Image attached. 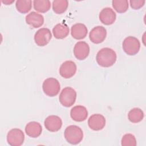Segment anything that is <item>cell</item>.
<instances>
[{"label": "cell", "mask_w": 146, "mask_h": 146, "mask_svg": "<svg viewBox=\"0 0 146 146\" xmlns=\"http://www.w3.org/2000/svg\"><path fill=\"white\" fill-rule=\"evenodd\" d=\"M26 22L33 28H38L43 25L44 17L40 14L32 11L26 15Z\"/></svg>", "instance_id": "cell-15"}, {"label": "cell", "mask_w": 146, "mask_h": 146, "mask_svg": "<svg viewBox=\"0 0 146 146\" xmlns=\"http://www.w3.org/2000/svg\"><path fill=\"white\" fill-rule=\"evenodd\" d=\"M145 1L144 0H131L129 1L131 7L135 9V10H138L142 7Z\"/></svg>", "instance_id": "cell-25"}, {"label": "cell", "mask_w": 146, "mask_h": 146, "mask_svg": "<svg viewBox=\"0 0 146 146\" xmlns=\"http://www.w3.org/2000/svg\"><path fill=\"white\" fill-rule=\"evenodd\" d=\"M90 47L86 42L80 41L77 42L74 47V54L79 60L85 59L89 55Z\"/></svg>", "instance_id": "cell-10"}, {"label": "cell", "mask_w": 146, "mask_h": 146, "mask_svg": "<svg viewBox=\"0 0 146 146\" xmlns=\"http://www.w3.org/2000/svg\"><path fill=\"white\" fill-rule=\"evenodd\" d=\"M42 127L40 123L36 121H31L27 123L25 127L26 134L33 138H36L40 135Z\"/></svg>", "instance_id": "cell-17"}, {"label": "cell", "mask_w": 146, "mask_h": 146, "mask_svg": "<svg viewBox=\"0 0 146 146\" xmlns=\"http://www.w3.org/2000/svg\"><path fill=\"white\" fill-rule=\"evenodd\" d=\"M100 22L106 25L113 24L116 18L115 11L110 7L103 8L99 13V15Z\"/></svg>", "instance_id": "cell-12"}, {"label": "cell", "mask_w": 146, "mask_h": 146, "mask_svg": "<svg viewBox=\"0 0 146 146\" xmlns=\"http://www.w3.org/2000/svg\"><path fill=\"white\" fill-rule=\"evenodd\" d=\"M64 137L66 141L71 144H78L80 143L83 138L82 129L75 125L68 126L64 131Z\"/></svg>", "instance_id": "cell-2"}, {"label": "cell", "mask_w": 146, "mask_h": 146, "mask_svg": "<svg viewBox=\"0 0 146 146\" xmlns=\"http://www.w3.org/2000/svg\"><path fill=\"white\" fill-rule=\"evenodd\" d=\"M88 33V30L85 25L78 23L72 26L71 29V34L76 39H82L84 38Z\"/></svg>", "instance_id": "cell-16"}, {"label": "cell", "mask_w": 146, "mask_h": 146, "mask_svg": "<svg viewBox=\"0 0 146 146\" xmlns=\"http://www.w3.org/2000/svg\"><path fill=\"white\" fill-rule=\"evenodd\" d=\"M31 0H18L16 1L15 7L21 13L25 14L30 11L32 6Z\"/></svg>", "instance_id": "cell-22"}, {"label": "cell", "mask_w": 146, "mask_h": 146, "mask_svg": "<svg viewBox=\"0 0 146 146\" xmlns=\"http://www.w3.org/2000/svg\"><path fill=\"white\" fill-rule=\"evenodd\" d=\"M70 116L75 121H83L88 116L87 110L83 106H74L71 110Z\"/></svg>", "instance_id": "cell-14"}, {"label": "cell", "mask_w": 146, "mask_h": 146, "mask_svg": "<svg viewBox=\"0 0 146 146\" xmlns=\"http://www.w3.org/2000/svg\"><path fill=\"white\" fill-rule=\"evenodd\" d=\"M54 36L56 39H63L69 34V28L66 24L58 23L52 29Z\"/></svg>", "instance_id": "cell-18"}, {"label": "cell", "mask_w": 146, "mask_h": 146, "mask_svg": "<svg viewBox=\"0 0 146 146\" xmlns=\"http://www.w3.org/2000/svg\"><path fill=\"white\" fill-rule=\"evenodd\" d=\"M121 144L123 146H135L136 145V140L132 134L127 133L123 136Z\"/></svg>", "instance_id": "cell-24"}, {"label": "cell", "mask_w": 146, "mask_h": 146, "mask_svg": "<svg viewBox=\"0 0 146 146\" xmlns=\"http://www.w3.org/2000/svg\"><path fill=\"white\" fill-rule=\"evenodd\" d=\"M76 65L71 60H67L63 62L59 68L60 75L65 79L72 77L76 72Z\"/></svg>", "instance_id": "cell-9"}, {"label": "cell", "mask_w": 146, "mask_h": 146, "mask_svg": "<svg viewBox=\"0 0 146 146\" xmlns=\"http://www.w3.org/2000/svg\"><path fill=\"white\" fill-rule=\"evenodd\" d=\"M116 54L112 48L104 47L100 49L97 53L96 60L98 64L103 67H110L116 61Z\"/></svg>", "instance_id": "cell-1"}, {"label": "cell", "mask_w": 146, "mask_h": 146, "mask_svg": "<svg viewBox=\"0 0 146 146\" xmlns=\"http://www.w3.org/2000/svg\"><path fill=\"white\" fill-rule=\"evenodd\" d=\"M113 9L119 13H125L128 9V2L127 0H113Z\"/></svg>", "instance_id": "cell-23"}, {"label": "cell", "mask_w": 146, "mask_h": 146, "mask_svg": "<svg viewBox=\"0 0 146 146\" xmlns=\"http://www.w3.org/2000/svg\"><path fill=\"white\" fill-rule=\"evenodd\" d=\"M107 36V30L103 26H98L94 27L89 34L90 40L95 44L103 42Z\"/></svg>", "instance_id": "cell-8"}, {"label": "cell", "mask_w": 146, "mask_h": 146, "mask_svg": "<svg viewBox=\"0 0 146 146\" xmlns=\"http://www.w3.org/2000/svg\"><path fill=\"white\" fill-rule=\"evenodd\" d=\"M144 117V112L139 108H133L131 110L128 114L129 120L133 123L141 121Z\"/></svg>", "instance_id": "cell-19"}, {"label": "cell", "mask_w": 146, "mask_h": 146, "mask_svg": "<svg viewBox=\"0 0 146 146\" xmlns=\"http://www.w3.org/2000/svg\"><path fill=\"white\" fill-rule=\"evenodd\" d=\"M25 140V135L23 131L18 128H14L9 131L7 135V141L12 146H20Z\"/></svg>", "instance_id": "cell-6"}, {"label": "cell", "mask_w": 146, "mask_h": 146, "mask_svg": "<svg viewBox=\"0 0 146 146\" xmlns=\"http://www.w3.org/2000/svg\"><path fill=\"white\" fill-rule=\"evenodd\" d=\"M33 5L36 11L44 13L50 10L51 2L48 0H35L33 1Z\"/></svg>", "instance_id": "cell-20"}, {"label": "cell", "mask_w": 146, "mask_h": 146, "mask_svg": "<svg viewBox=\"0 0 146 146\" xmlns=\"http://www.w3.org/2000/svg\"><path fill=\"white\" fill-rule=\"evenodd\" d=\"M68 6V2L67 0H55L52 2L53 11L58 14L64 13Z\"/></svg>", "instance_id": "cell-21"}, {"label": "cell", "mask_w": 146, "mask_h": 146, "mask_svg": "<svg viewBox=\"0 0 146 146\" xmlns=\"http://www.w3.org/2000/svg\"><path fill=\"white\" fill-rule=\"evenodd\" d=\"M42 88L44 93L50 97L57 95L60 89L59 81L54 78H48L44 80L42 84Z\"/></svg>", "instance_id": "cell-4"}, {"label": "cell", "mask_w": 146, "mask_h": 146, "mask_svg": "<svg viewBox=\"0 0 146 146\" xmlns=\"http://www.w3.org/2000/svg\"><path fill=\"white\" fill-rule=\"evenodd\" d=\"M106 119L101 114H93L88 120L89 127L94 131H99L102 129L106 125Z\"/></svg>", "instance_id": "cell-11"}, {"label": "cell", "mask_w": 146, "mask_h": 146, "mask_svg": "<svg viewBox=\"0 0 146 146\" xmlns=\"http://www.w3.org/2000/svg\"><path fill=\"white\" fill-rule=\"evenodd\" d=\"M76 98V92L70 87L64 88L59 96V100L60 104L66 107L72 106L75 102Z\"/></svg>", "instance_id": "cell-3"}, {"label": "cell", "mask_w": 146, "mask_h": 146, "mask_svg": "<svg viewBox=\"0 0 146 146\" xmlns=\"http://www.w3.org/2000/svg\"><path fill=\"white\" fill-rule=\"evenodd\" d=\"M3 3H5V4H6V5H10V4H11V3H12L13 2H14V1H2Z\"/></svg>", "instance_id": "cell-26"}, {"label": "cell", "mask_w": 146, "mask_h": 146, "mask_svg": "<svg viewBox=\"0 0 146 146\" xmlns=\"http://www.w3.org/2000/svg\"><path fill=\"white\" fill-rule=\"evenodd\" d=\"M124 51L129 55H135L140 50V43L138 39L129 36L124 39L122 44Z\"/></svg>", "instance_id": "cell-5"}, {"label": "cell", "mask_w": 146, "mask_h": 146, "mask_svg": "<svg viewBox=\"0 0 146 146\" xmlns=\"http://www.w3.org/2000/svg\"><path fill=\"white\" fill-rule=\"evenodd\" d=\"M51 38V33L50 29L47 28L39 29L34 35L35 42L39 46H44L47 44Z\"/></svg>", "instance_id": "cell-7"}, {"label": "cell", "mask_w": 146, "mask_h": 146, "mask_svg": "<svg viewBox=\"0 0 146 146\" xmlns=\"http://www.w3.org/2000/svg\"><path fill=\"white\" fill-rule=\"evenodd\" d=\"M46 128L50 132L58 131L62 127V121L60 117L56 115L48 116L44 122Z\"/></svg>", "instance_id": "cell-13"}]
</instances>
